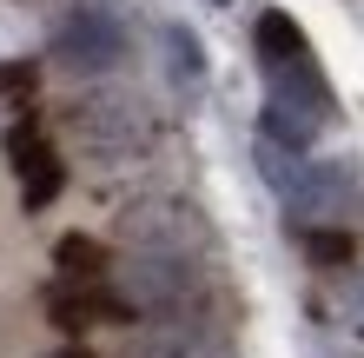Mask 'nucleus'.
I'll list each match as a JSON object with an SVG mask.
<instances>
[{"label":"nucleus","instance_id":"obj_1","mask_svg":"<svg viewBox=\"0 0 364 358\" xmlns=\"http://www.w3.org/2000/svg\"><path fill=\"white\" fill-rule=\"evenodd\" d=\"M67 133L93 159H133L153 146V113L133 93H80L67 107Z\"/></svg>","mask_w":364,"mask_h":358},{"label":"nucleus","instance_id":"obj_2","mask_svg":"<svg viewBox=\"0 0 364 358\" xmlns=\"http://www.w3.org/2000/svg\"><path fill=\"white\" fill-rule=\"evenodd\" d=\"M119 239L139 252V259H192V252H205V219L199 206L186 199H139L119 213Z\"/></svg>","mask_w":364,"mask_h":358},{"label":"nucleus","instance_id":"obj_3","mask_svg":"<svg viewBox=\"0 0 364 358\" xmlns=\"http://www.w3.org/2000/svg\"><path fill=\"white\" fill-rule=\"evenodd\" d=\"M53 60H60L67 73H106V67H119V60H126L119 20L100 14V7H73V14L53 27Z\"/></svg>","mask_w":364,"mask_h":358},{"label":"nucleus","instance_id":"obj_4","mask_svg":"<svg viewBox=\"0 0 364 358\" xmlns=\"http://www.w3.org/2000/svg\"><path fill=\"white\" fill-rule=\"evenodd\" d=\"M351 199V166L345 159H305L298 166V179H291V193H285V213H298V219H331L338 206Z\"/></svg>","mask_w":364,"mask_h":358},{"label":"nucleus","instance_id":"obj_5","mask_svg":"<svg viewBox=\"0 0 364 358\" xmlns=\"http://www.w3.org/2000/svg\"><path fill=\"white\" fill-rule=\"evenodd\" d=\"M259 60H265V73L272 67H285V60H298V53H311V40H305V27H298V20L285 14V7H265L259 14Z\"/></svg>","mask_w":364,"mask_h":358},{"label":"nucleus","instance_id":"obj_6","mask_svg":"<svg viewBox=\"0 0 364 358\" xmlns=\"http://www.w3.org/2000/svg\"><path fill=\"white\" fill-rule=\"evenodd\" d=\"M318 113H305V107H291V100H265V133L259 139H272V146H285V153H298L305 159V146L318 139Z\"/></svg>","mask_w":364,"mask_h":358},{"label":"nucleus","instance_id":"obj_7","mask_svg":"<svg viewBox=\"0 0 364 358\" xmlns=\"http://www.w3.org/2000/svg\"><path fill=\"white\" fill-rule=\"evenodd\" d=\"M53 265H60V279L93 285V279H106V246H100V239H87V233H67V239L53 246Z\"/></svg>","mask_w":364,"mask_h":358},{"label":"nucleus","instance_id":"obj_8","mask_svg":"<svg viewBox=\"0 0 364 358\" xmlns=\"http://www.w3.org/2000/svg\"><path fill=\"white\" fill-rule=\"evenodd\" d=\"M60 186H67V166H60V153H40L33 166H20V206H27V213L53 206Z\"/></svg>","mask_w":364,"mask_h":358},{"label":"nucleus","instance_id":"obj_9","mask_svg":"<svg viewBox=\"0 0 364 358\" xmlns=\"http://www.w3.org/2000/svg\"><path fill=\"white\" fill-rule=\"evenodd\" d=\"M166 73H173L179 87H199V80H205V47H199L192 27H179V20L166 27Z\"/></svg>","mask_w":364,"mask_h":358},{"label":"nucleus","instance_id":"obj_10","mask_svg":"<svg viewBox=\"0 0 364 358\" xmlns=\"http://www.w3.org/2000/svg\"><path fill=\"white\" fill-rule=\"evenodd\" d=\"M298 166H305L298 153H285V146H272V139H259V173H265V186H272L278 199L291 193V179H298Z\"/></svg>","mask_w":364,"mask_h":358},{"label":"nucleus","instance_id":"obj_11","mask_svg":"<svg viewBox=\"0 0 364 358\" xmlns=\"http://www.w3.org/2000/svg\"><path fill=\"white\" fill-rule=\"evenodd\" d=\"M305 252H311V265H345L351 259V233H345V226H311Z\"/></svg>","mask_w":364,"mask_h":358},{"label":"nucleus","instance_id":"obj_12","mask_svg":"<svg viewBox=\"0 0 364 358\" xmlns=\"http://www.w3.org/2000/svg\"><path fill=\"white\" fill-rule=\"evenodd\" d=\"M40 153H47V139H40V120H20L14 133H7V159H14V173H20V166H33Z\"/></svg>","mask_w":364,"mask_h":358},{"label":"nucleus","instance_id":"obj_13","mask_svg":"<svg viewBox=\"0 0 364 358\" xmlns=\"http://www.w3.org/2000/svg\"><path fill=\"white\" fill-rule=\"evenodd\" d=\"M33 80H40L33 60H7V67H0V93H33Z\"/></svg>","mask_w":364,"mask_h":358},{"label":"nucleus","instance_id":"obj_14","mask_svg":"<svg viewBox=\"0 0 364 358\" xmlns=\"http://www.w3.org/2000/svg\"><path fill=\"white\" fill-rule=\"evenodd\" d=\"M53 358H93V352H80V345H67V352H53Z\"/></svg>","mask_w":364,"mask_h":358},{"label":"nucleus","instance_id":"obj_15","mask_svg":"<svg viewBox=\"0 0 364 358\" xmlns=\"http://www.w3.org/2000/svg\"><path fill=\"white\" fill-rule=\"evenodd\" d=\"M212 7H232V0H212Z\"/></svg>","mask_w":364,"mask_h":358}]
</instances>
